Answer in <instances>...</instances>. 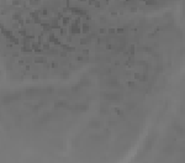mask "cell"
<instances>
[{
  "instance_id": "6da1fadb",
  "label": "cell",
  "mask_w": 185,
  "mask_h": 163,
  "mask_svg": "<svg viewBox=\"0 0 185 163\" xmlns=\"http://www.w3.org/2000/svg\"><path fill=\"white\" fill-rule=\"evenodd\" d=\"M105 98L109 99V100H119V98H121V95H119L116 93H112V94H105Z\"/></svg>"
},
{
  "instance_id": "7a4b0ae2",
  "label": "cell",
  "mask_w": 185,
  "mask_h": 163,
  "mask_svg": "<svg viewBox=\"0 0 185 163\" xmlns=\"http://www.w3.org/2000/svg\"><path fill=\"white\" fill-rule=\"evenodd\" d=\"M75 110H78V111H85V110H88V105L86 104H77L75 105Z\"/></svg>"
},
{
  "instance_id": "3957f363",
  "label": "cell",
  "mask_w": 185,
  "mask_h": 163,
  "mask_svg": "<svg viewBox=\"0 0 185 163\" xmlns=\"http://www.w3.org/2000/svg\"><path fill=\"white\" fill-rule=\"evenodd\" d=\"M67 105H68L67 101H62V100H60V101H57V103L54 104V106H56L57 109H59V108H67Z\"/></svg>"
},
{
  "instance_id": "277c9868",
  "label": "cell",
  "mask_w": 185,
  "mask_h": 163,
  "mask_svg": "<svg viewBox=\"0 0 185 163\" xmlns=\"http://www.w3.org/2000/svg\"><path fill=\"white\" fill-rule=\"evenodd\" d=\"M89 126L90 127H94V129H99L100 127V122L99 121H90L89 122Z\"/></svg>"
},
{
  "instance_id": "5b68a950",
  "label": "cell",
  "mask_w": 185,
  "mask_h": 163,
  "mask_svg": "<svg viewBox=\"0 0 185 163\" xmlns=\"http://www.w3.org/2000/svg\"><path fill=\"white\" fill-rule=\"evenodd\" d=\"M26 94L27 95H35V94H38V90L37 89H28V90H26Z\"/></svg>"
},
{
  "instance_id": "8992f818",
  "label": "cell",
  "mask_w": 185,
  "mask_h": 163,
  "mask_svg": "<svg viewBox=\"0 0 185 163\" xmlns=\"http://www.w3.org/2000/svg\"><path fill=\"white\" fill-rule=\"evenodd\" d=\"M36 62H40L41 63V62H42V58H36Z\"/></svg>"
}]
</instances>
